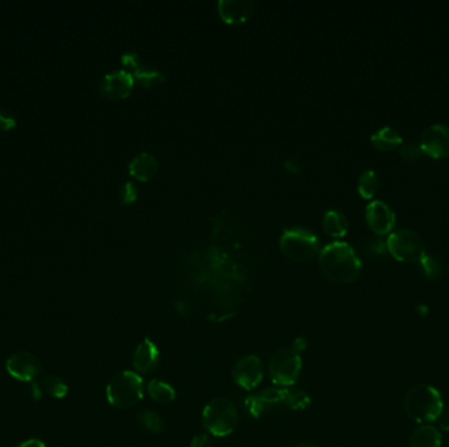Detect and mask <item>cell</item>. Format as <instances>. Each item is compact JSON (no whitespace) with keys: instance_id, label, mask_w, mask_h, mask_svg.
Here are the masks:
<instances>
[{"instance_id":"cell-1","label":"cell","mask_w":449,"mask_h":447,"mask_svg":"<svg viewBox=\"0 0 449 447\" xmlns=\"http://www.w3.org/2000/svg\"><path fill=\"white\" fill-rule=\"evenodd\" d=\"M322 274L335 283L356 281L361 273V260L354 248L344 242H334L325 246L320 254Z\"/></svg>"},{"instance_id":"cell-2","label":"cell","mask_w":449,"mask_h":447,"mask_svg":"<svg viewBox=\"0 0 449 447\" xmlns=\"http://www.w3.org/2000/svg\"><path fill=\"white\" fill-rule=\"evenodd\" d=\"M310 396L303 390L293 387H277L250 395L245 400V405L248 413L257 419L264 412L276 410L303 411L310 405Z\"/></svg>"},{"instance_id":"cell-3","label":"cell","mask_w":449,"mask_h":447,"mask_svg":"<svg viewBox=\"0 0 449 447\" xmlns=\"http://www.w3.org/2000/svg\"><path fill=\"white\" fill-rule=\"evenodd\" d=\"M443 408L441 393L430 384L414 386L404 398L407 416L422 425L438 420Z\"/></svg>"},{"instance_id":"cell-4","label":"cell","mask_w":449,"mask_h":447,"mask_svg":"<svg viewBox=\"0 0 449 447\" xmlns=\"http://www.w3.org/2000/svg\"><path fill=\"white\" fill-rule=\"evenodd\" d=\"M144 398V381L133 371H121L107 386V399L110 405L127 410L134 407Z\"/></svg>"},{"instance_id":"cell-5","label":"cell","mask_w":449,"mask_h":447,"mask_svg":"<svg viewBox=\"0 0 449 447\" xmlns=\"http://www.w3.org/2000/svg\"><path fill=\"white\" fill-rule=\"evenodd\" d=\"M202 424L214 437H226L238 424V411L233 403L217 398L208 403L202 411Z\"/></svg>"},{"instance_id":"cell-6","label":"cell","mask_w":449,"mask_h":447,"mask_svg":"<svg viewBox=\"0 0 449 447\" xmlns=\"http://www.w3.org/2000/svg\"><path fill=\"white\" fill-rule=\"evenodd\" d=\"M386 246L390 255L402 263H416L426 255L422 237L409 228H400L392 232L386 240Z\"/></svg>"},{"instance_id":"cell-7","label":"cell","mask_w":449,"mask_h":447,"mask_svg":"<svg viewBox=\"0 0 449 447\" xmlns=\"http://www.w3.org/2000/svg\"><path fill=\"white\" fill-rule=\"evenodd\" d=\"M281 252L293 261L310 260L318 252V237L310 230L291 228L285 230L280 237Z\"/></svg>"},{"instance_id":"cell-8","label":"cell","mask_w":449,"mask_h":447,"mask_svg":"<svg viewBox=\"0 0 449 447\" xmlns=\"http://www.w3.org/2000/svg\"><path fill=\"white\" fill-rule=\"evenodd\" d=\"M303 369V359L293 347H284L274 354L268 371L271 381L279 387L293 386Z\"/></svg>"},{"instance_id":"cell-9","label":"cell","mask_w":449,"mask_h":447,"mask_svg":"<svg viewBox=\"0 0 449 447\" xmlns=\"http://www.w3.org/2000/svg\"><path fill=\"white\" fill-rule=\"evenodd\" d=\"M233 376L239 387L254 390L263 381L264 365L259 357H243L234 366Z\"/></svg>"},{"instance_id":"cell-10","label":"cell","mask_w":449,"mask_h":447,"mask_svg":"<svg viewBox=\"0 0 449 447\" xmlns=\"http://www.w3.org/2000/svg\"><path fill=\"white\" fill-rule=\"evenodd\" d=\"M6 369L11 376L21 382H35L41 373V362L29 352H18L9 357Z\"/></svg>"},{"instance_id":"cell-11","label":"cell","mask_w":449,"mask_h":447,"mask_svg":"<svg viewBox=\"0 0 449 447\" xmlns=\"http://www.w3.org/2000/svg\"><path fill=\"white\" fill-rule=\"evenodd\" d=\"M423 153L435 159L447 157L449 155V126L443 124H435L426 129L421 138Z\"/></svg>"},{"instance_id":"cell-12","label":"cell","mask_w":449,"mask_h":447,"mask_svg":"<svg viewBox=\"0 0 449 447\" xmlns=\"http://www.w3.org/2000/svg\"><path fill=\"white\" fill-rule=\"evenodd\" d=\"M133 84L134 78L127 70L115 71L103 78L100 83L101 95L110 100H122L130 95Z\"/></svg>"},{"instance_id":"cell-13","label":"cell","mask_w":449,"mask_h":447,"mask_svg":"<svg viewBox=\"0 0 449 447\" xmlns=\"http://www.w3.org/2000/svg\"><path fill=\"white\" fill-rule=\"evenodd\" d=\"M366 218L369 227L378 235L389 234L395 227V211L385 202L378 200L371 202L366 209Z\"/></svg>"},{"instance_id":"cell-14","label":"cell","mask_w":449,"mask_h":447,"mask_svg":"<svg viewBox=\"0 0 449 447\" xmlns=\"http://www.w3.org/2000/svg\"><path fill=\"white\" fill-rule=\"evenodd\" d=\"M124 67L127 71H133L134 78L141 83L145 88H154L165 82V76L156 70H147L139 64V58L134 52H129L127 54L122 55L121 58Z\"/></svg>"},{"instance_id":"cell-15","label":"cell","mask_w":449,"mask_h":447,"mask_svg":"<svg viewBox=\"0 0 449 447\" xmlns=\"http://www.w3.org/2000/svg\"><path fill=\"white\" fill-rule=\"evenodd\" d=\"M254 3L250 0H221L218 12L225 23L239 24L245 23L254 12Z\"/></svg>"},{"instance_id":"cell-16","label":"cell","mask_w":449,"mask_h":447,"mask_svg":"<svg viewBox=\"0 0 449 447\" xmlns=\"http://www.w3.org/2000/svg\"><path fill=\"white\" fill-rule=\"evenodd\" d=\"M159 350L156 347V344L145 338L139 345H138L134 354H133V365L136 367V370L144 374H148L151 371H154L158 365H159Z\"/></svg>"},{"instance_id":"cell-17","label":"cell","mask_w":449,"mask_h":447,"mask_svg":"<svg viewBox=\"0 0 449 447\" xmlns=\"http://www.w3.org/2000/svg\"><path fill=\"white\" fill-rule=\"evenodd\" d=\"M159 168V163L156 156L147 153H142L136 156L129 165V172L141 181H146L156 176Z\"/></svg>"},{"instance_id":"cell-18","label":"cell","mask_w":449,"mask_h":447,"mask_svg":"<svg viewBox=\"0 0 449 447\" xmlns=\"http://www.w3.org/2000/svg\"><path fill=\"white\" fill-rule=\"evenodd\" d=\"M372 145L381 151H393L402 146V136L392 126H384L377 130L371 137Z\"/></svg>"},{"instance_id":"cell-19","label":"cell","mask_w":449,"mask_h":447,"mask_svg":"<svg viewBox=\"0 0 449 447\" xmlns=\"http://www.w3.org/2000/svg\"><path fill=\"white\" fill-rule=\"evenodd\" d=\"M409 447H441V431L428 424L421 425L414 430Z\"/></svg>"},{"instance_id":"cell-20","label":"cell","mask_w":449,"mask_h":447,"mask_svg":"<svg viewBox=\"0 0 449 447\" xmlns=\"http://www.w3.org/2000/svg\"><path fill=\"white\" fill-rule=\"evenodd\" d=\"M323 228L330 237H344L349 230V220L343 213L329 210L323 217Z\"/></svg>"},{"instance_id":"cell-21","label":"cell","mask_w":449,"mask_h":447,"mask_svg":"<svg viewBox=\"0 0 449 447\" xmlns=\"http://www.w3.org/2000/svg\"><path fill=\"white\" fill-rule=\"evenodd\" d=\"M38 383L41 386L42 393H47L49 396L55 398V399H62L69 393L67 384L58 375H44Z\"/></svg>"},{"instance_id":"cell-22","label":"cell","mask_w":449,"mask_h":447,"mask_svg":"<svg viewBox=\"0 0 449 447\" xmlns=\"http://www.w3.org/2000/svg\"><path fill=\"white\" fill-rule=\"evenodd\" d=\"M147 393H148V396L153 400L162 403V404H168V403L174 402L175 396H176L174 388L170 384L162 382V381H158V379H154V381H151L148 383Z\"/></svg>"},{"instance_id":"cell-23","label":"cell","mask_w":449,"mask_h":447,"mask_svg":"<svg viewBox=\"0 0 449 447\" xmlns=\"http://www.w3.org/2000/svg\"><path fill=\"white\" fill-rule=\"evenodd\" d=\"M378 185H380L378 177H377L376 172L372 171V169L364 171L361 176L358 177V193H360L361 197H364L367 200L372 198L376 194Z\"/></svg>"},{"instance_id":"cell-24","label":"cell","mask_w":449,"mask_h":447,"mask_svg":"<svg viewBox=\"0 0 449 447\" xmlns=\"http://www.w3.org/2000/svg\"><path fill=\"white\" fill-rule=\"evenodd\" d=\"M138 422L151 433H162L165 430V425L163 419L150 410H144L138 415Z\"/></svg>"},{"instance_id":"cell-25","label":"cell","mask_w":449,"mask_h":447,"mask_svg":"<svg viewBox=\"0 0 449 447\" xmlns=\"http://www.w3.org/2000/svg\"><path fill=\"white\" fill-rule=\"evenodd\" d=\"M421 265H422L424 274H426L428 278H431V280L439 278L441 273H443V264H441V260L436 258L435 256H423V258L421 260Z\"/></svg>"},{"instance_id":"cell-26","label":"cell","mask_w":449,"mask_h":447,"mask_svg":"<svg viewBox=\"0 0 449 447\" xmlns=\"http://www.w3.org/2000/svg\"><path fill=\"white\" fill-rule=\"evenodd\" d=\"M400 154L406 160H416V159H421L424 153H423L421 145L410 142V143H406L404 146H401Z\"/></svg>"},{"instance_id":"cell-27","label":"cell","mask_w":449,"mask_h":447,"mask_svg":"<svg viewBox=\"0 0 449 447\" xmlns=\"http://www.w3.org/2000/svg\"><path fill=\"white\" fill-rule=\"evenodd\" d=\"M137 188L133 183L124 184L119 191V201L124 205H130L137 200Z\"/></svg>"},{"instance_id":"cell-28","label":"cell","mask_w":449,"mask_h":447,"mask_svg":"<svg viewBox=\"0 0 449 447\" xmlns=\"http://www.w3.org/2000/svg\"><path fill=\"white\" fill-rule=\"evenodd\" d=\"M15 126H16V119L7 110L0 109V130L8 131Z\"/></svg>"},{"instance_id":"cell-29","label":"cell","mask_w":449,"mask_h":447,"mask_svg":"<svg viewBox=\"0 0 449 447\" xmlns=\"http://www.w3.org/2000/svg\"><path fill=\"white\" fill-rule=\"evenodd\" d=\"M191 447H213L211 439L206 434H199L192 439Z\"/></svg>"},{"instance_id":"cell-30","label":"cell","mask_w":449,"mask_h":447,"mask_svg":"<svg viewBox=\"0 0 449 447\" xmlns=\"http://www.w3.org/2000/svg\"><path fill=\"white\" fill-rule=\"evenodd\" d=\"M436 422H438V425H439V428H441V430L449 431V407L443 408V411H441V415H439Z\"/></svg>"},{"instance_id":"cell-31","label":"cell","mask_w":449,"mask_h":447,"mask_svg":"<svg viewBox=\"0 0 449 447\" xmlns=\"http://www.w3.org/2000/svg\"><path fill=\"white\" fill-rule=\"evenodd\" d=\"M18 447H46L45 443L40 439H28L25 442L20 443Z\"/></svg>"},{"instance_id":"cell-32","label":"cell","mask_w":449,"mask_h":447,"mask_svg":"<svg viewBox=\"0 0 449 447\" xmlns=\"http://www.w3.org/2000/svg\"><path fill=\"white\" fill-rule=\"evenodd\" d=\"M30 391H32V395H33V398H35L36 400L42 398V390H41V386H40L38 382H32Z\"/></svg>"},{"instance_id":"cell-33","label":"cell","mask_w":449,"mask_h":447,"mask_svg":"<svg viewBox=\"0 0 449 447\" xmlns=\"http://www.w3.org/2000/svg\"><path fill=\"white\" fill-rule=\"evenodd\" d=\"M294 350L296 352H298V353H301L303 350H305V347H306V341L303 340V338H296L294 340L293 345H292Z\"/></svg>"},{"instance_id":"cell-34","label":"cell","mask_w":449,"mask_h":447,"mask_svg":"<svg viewBox=\"0 0 449 447\" xmlns=\"http://www.w3.org/2000/svg\"><path fill=\"white\" fill-rule=\"evenodd\" d=\"M285 167H286V169H288V171H292L294 174H297V172H298V169H297V168H298V165H296L293 160H288V162L285 163Z\"/></svg>"},{"instance_id":"cell-35","label":"cell","mask_w":449,"mask_h":447,"mask_svg":"<svg viewBox=\"0 0 449 447\" xmlns=\"http://www.w3.org/2000/svg\"><path fill=\"white\" fill-rule=\"evenodd\" d=\"M297 447H320L317 446V445H314V443H310V442H306V443H301V445H298Z\"/></svg>"}]
</instances>
